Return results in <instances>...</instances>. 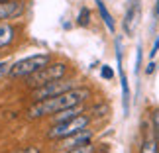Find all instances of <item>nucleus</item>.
Returning <instances> with one entry per match:
<instances>
[{
    "label": "nucleus",
    "mask_w": 159,
    "mask_h": 153,
    "mask_svg": "<svg viewBox=\"0 0 159 153\" xmlns=\"http://www.w3.org/2000/svg\"><path fill=\"white\" fill-rule=\"evenodd\" d=\"M90 96L89 88H71L67 92H61L53 98H47V100H39V102H34L32 106L28 108V118H43V116H53L61 112V110H67V108H73V106H81Z\"/></svg>",
    "instance_id": "f257e3e1"
},
{
    "label": "nucleus",
    "mask_w": 159,
    "mask_h": 153,
    "mask_svg": "<svg viewBox=\"0 0 159 153\" xmlns=\"http://www.w3.org/2000/svg\"><path fill=\"white\" fill-rule=\"evenodd\" d=\"M51 63V55L49 53H38V55H30L20 61H16L10 67V77L12 79H28L30 75H34L35 71L43 69L45 65Z\"/></svg>",
    "instance_id": "f03ea898"
},
{
    "label": "nucleus",
    "mask_w": 159,
    "mask_h": 153,
    "mask_svg": "<svg viewBox=\"0 0 159 153\" xmlns=\"http://www.w3.org/2000/svg\"><path fill=\"white\" fill-rule=\"evenodd\" d=\"M89 124H90V116L81 112L79 116H75V118H71V120L53 124L51 130L47 132V137H49V139H59V142H61V139L69 137V136H73V133L84 130V128H89Z\"/></svg>",
    "instance_id": "7ed1b4c3"
},
{
    "label": "nucleus",
    "mask_w": 159,
    "mask_h": 153,
    "mask_svg": "<svg viewBox=\"0 0 159 153\" xmlns=\"http://www.w3.org/2000/svg\"><path fill=\"white\" fill-rule=\"evenodd\" d=\"M67 71H69L67 63H49V65H45L43 69L35 71L34 75L28 77V87L38 88V87H41V84H45V83L57 81V79H65Z\"/></svg>",
    "instance_id": "20e7f679"
},
{
    "label": "nucleus",
    "mask_w": 159,
    "mask_h": 153,
    "mask_svg": "<svg viewBox=\"0 0 159 153\" xmlns=\"http://www.w3.org/2000/svg\"><path fill=\"white\" fill-rule=\"evenodd\" d=\"M75 88V83L69 81V79H57V81H51V83H45L41 87L34 88L32 90V100L34 102H39V100H47V98H53L61 92H67V90Z\"/></svg>",
    "instance_id": "39448f33"
},
{
    "label": "nucleus",
    "mask_w": 159,
    "mask_h": 153,
    "mask_svg": "<svg viewBox=\"0 0 159 153\" xmlns=\"http://www.w3.org/2000/svg\"><path fill=\"white\" fill-rule=\"evenodd\" d=\"M139 18H142V4L139 0H130L128 2V8H126V14H124V32L126 35H132L136 32L138 24H139Z\"/></svg>",
    "instance_id": "423d86ee"
},
{
    "label": "nucleus",
    "mask_w": 159,
    "mask_h": 153,
    "mask_svg": "<svg viewBox=\"0 0 159 153\" xmlns=\"http://www.w3.org/2000/svg\"><path fill=\"white\" fill-rule=\"evenodd\" d=\"M116 63H118V75H120V84H122V100H124V114L128 116L130 112V87H128V77L122 67V49L120 41H116Z\"/></svg>",
    "instance_id": "0eeeda50"
},
{
    "label": "nucleus",
    "mask_w": 159,
    "mask_h": 153,
    "mask_svg": "<svg viewBox=\"0 0 159 153\" xmlns=\"http://www.w3.org/2000/svg\"><path fill=\"white\" fill-rule=\"evenodd\" d=\"M93 136H94V133H93V130L84 128V130L77 132V133H73V136L65 137V139H61V147H63V149L81 147V145H84V143H90V142H93Z\"/></svg>",
    "instance_id": "6e6552de"
},
{
    "label": "nucleus",
    "mask_w": 159,
    "mask_h": 153,
    "mask_svg": "<svg viewBox=\"0 0 159 153\" xmlns=\"http://www.w3.org/2000/svg\"><path fill=\"white\" fill-rule=\"evenodd\" d=\"M142 153H159V142H157V136H155L153 124H143Z\"/></svg>",
    "instance_id": "1a4fd4ad"
},
{
    "label": "nucleus",
    "mask_w": 159,
    "mask_h": 153,
    "mask_svg": "<svg viewBox=\"0 0 159 153\" xmlns=\"http://www.w3.org/2000/svg\"><path fill=\"white\" fill-rule=\"evenodd\" d=\"M24 12V2L20 0H2L0 2V22L12 20Z\"/></svg>",
    "instance_id": "9d476101"
},
{
    "label": "nucleus",
    "mask_w": 159,
    "mask_h": 153,
    "mask_svg": "<svg viewBox=\"0 0 159 153\" xmlns=\"http://www.w3.org/2000/svg\"><path fill=\"white\" fill-rule=\"evenodd\" d=\"M14 39H16V28L12 24H0V49L12 45Z\"/></svg>",
    "instance_id": "9b49d317"
},
{
    "label": "nucleus",
    "mask_w": 159,
    "mask_h": 153,
    "mask_svg": "<svg viewBox=\"0 0 159 153\" xmlns=\"http://www.w3.org/2000/svg\"><path fill=\"white\" fill-rule=\"evenodd\" d=\"M96 2V8H98V12H100V18H102V22L106 24V28H108V32H116V26H114V18H112V14L108 12V8H106V4L102 2V0H94Z\"/></svg>",
    "instance_id": "f8f14e48"
},
{
    "label": "nucleus",
    "mask_w": 159,
    "mask_h": 153,
    "mask_svg": "<svg viewBox=\"0 0 159 153\" xmlns=\"http://www.w3.org/2000/svg\"><path fill=\"white\" fill-rule=\"evenodd\" d=\"M81 112H83V108H81V106H73V108L61 110V112H57V114H55V118H53V124H59V122L71 120V118H75V116H79Z\"/></svg>",
    "instance_id": "ddd939ff"
},
{
    "label": "nucleus",
    "mask_w": 159,
    "mask_h": 153,
    "mask_svg": "<svg viewBox=\"0 0 159 153\" xmlns=\"http://www.w3.org/2000/svg\"><path fill=\"white\" fill-rule=\"evenodd\" d=\"M77 24L83 28H87L90 24V10L89 8H81V12H79V18H77Z\"/></svg>",
    "instance_id": "4468645a"
},
{
    "label": "nucleus",
    "mask_w": 159,
    "mask_h": 153,
    "mask_svg": "<svg viewBox=\"0 0 159 153\" xmlns=\"http://www.w3.org/2000/svg\"><path fill=\"white\" fill-rule=\"evenodd\" d=\"M65 153H94V145H93V142H90V143H84V145H81V147L67 149Z\"/></svg>",
    "instance_id": "2eb2a0df"
},
{
    "label": "nucleus",
    "mask_w": 159,
    "mask_h": 153,
    "mask_svg": "<svg viewBox=\"0 0 159 153\" xmlns=\"http://www.w3.org/2000/svg\"><path fill=\"white\" fill-rule=\"evenodd\" d=\"M100 77H102V79H106V81H110V79L114 77V71H112V67H108V65H102V67H100Z\"/></svg>",
    "instance_id": "dca6fc26"
},
{
    "label": "nucleus",
    "mask_w": 159,
    "mask_h": 153,
    "mask_svg": "<svg viewBox=\"0 0 159 153\" xmlns=\"http://www.w3.org/2000/svg\"><path fill=\"white\" fill-rule=\"evenodd\" d=\"M10 67H12V63H8V61H0V81H2L6 75H10Z\"/></svg>",
    "instance_id": "f3484780"
},
{
    "label": "nucleus",
    "mask_w": 159,
    "mask_h": 153,
    "mask_svg": "<svg viewBox=\"0 0 159 153\" xmlns=\"http://www.w3.org/2000/svg\"><path fill=\"white\" fill-rule=\"evenodd\" d=\"M151 124H153V130H155L157 142H159V110H155V112H153V116H151Z\"/></svg>",
    "instance_id": "a211bd4d"
},
{
    "label": "nucleus",
    "mask_w": 159,
    "mask_h": 153,
    "mask_svg": "<svg viewBox=\"0 0 159 153\" xmlns=\"http://www.w3.org/2000/svg\"><path fill=\"white\" fill-rule=\"evenodd\" d=\"M139 67H142V47L138 45V49H136V67H134V71H139Z\"/></svg>",
    "instance_id": "6ab92c4d"
},
{
    "label": "nucleus",
    "mask_w": 159,
    "mask_h": 153,
    "mask_svg": "<svg viewBox=\"0 0 159 153\" xmlns=\"http://www.w3.org/2000/svg\"><path fill=\"white\" fill-rule=\"evenodd\" d=\"M16 153H41V149L35 147V145H28V147H22L20 151H16Z\"/></svg>",
    "instance_id": "aec40b11"
},
{
    "label": "nucleus",
    "mask_w": 159,
    "mask_h": 153,
    "mask_svg": "<svg viewBox=\"0 0 159 153\" xmlns=\"http://www.w3.org/2000/svg\"><path fill=\"white\" fill-rule=\"evenodd\" d=\"M157 51H159V38L155 39V45H153V49H151V51H149V57H151V59H153Z\"/></svg>",
    "instance_id": "412c9836"
},
{
    "label": "nucleus",
    "mask_w": 159,
    "mask_h": 153,
    "mask_svg": "<svg viewBox=\"0 0 159 153\" xmlns=\"http://www.w3.org/2000/svg\"><path fill=\"white\" fill-rule=\"evenodd\" d=\"M155 71V63H153V61H151V63L148 65V67H145V73H148V75H151V73H153Z\"/></svg>",
    "instance_id": "4be33fe9"
},
{
    "label": "nucleus",
    "mask_w": 159,
    "mask_h": 153,
    "mask_svg": "<svg viewBox=\"0 0 159 153\" xmlns=\"http://www.w3.org/2000/svg\"><path fill=\"white\" fill-rule=\"evenodd\" d=\"M155 16H159V0H157V4H155Z\"/></svg>",
    "instance_id": "5701e85b"
},
{
    "label": "nucleus",
    "mask_w": 159,
    "mask_h": 153,
    "mask_svg": "<svg viewBox=\"0 0 159 153\" xmlns=\"http://www.w3.org/2000/svg\"><path fill=\"white\" fill-rule=\"evenodd\" d=\"M0 2H2V0H0Z\"/></svg>",
    "instance_id": "b1692460"
}]
</instances>
